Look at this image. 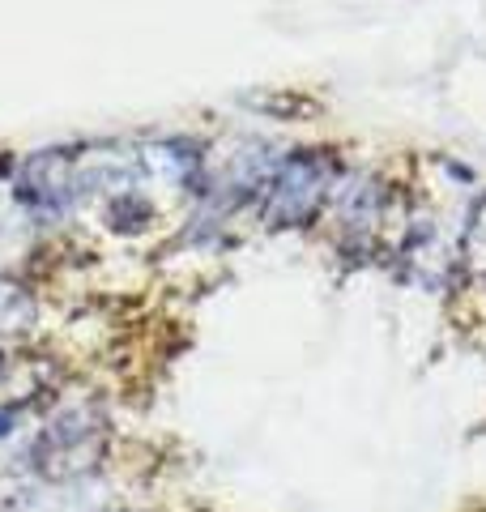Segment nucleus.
I'll use <instances>...</instances> for the list:
<instances>
[{"label":"nucleus","mask_w":486,"mask_h":512,"mask_svg":"<svg viewBox=\"0 0 486 512\" xmlns=\"http://www.w3.org/2000/svg\"><path fill=\"white\" fill-rule=\"evenodd\" d=\"M99 448H103L99 431L86 427V419H64L47 431V440L39 448V466L52 478H73L99 461Z\"/></svg>","instance_id":"1"}]
</instances>
